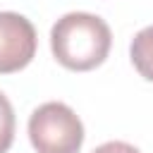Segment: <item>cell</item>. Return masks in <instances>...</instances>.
Masks as SVG:
<instances>
[{
  "label": "cell",
  "instance_id": "obj_1",
  "mask_svg": "<svg viewBox=\"0 0 153 153\" xmlns=\"http://www.w3.org/2000/svg\"><path fill=\"white\" fill-rule=\"evenodd\" d=\"M112 33L105 19L91 12H69L50 29V48L55 60L72 72H88L105 62Z\"/></svg>",
  "mask_w": 153,
  "mask_h": 153
},
{
  "label": "cell",
  "instance_id": "obj_4",
  "mask_svg": "<svg viewBox=\"0 0 153 153\" xmlns=\"http://www.w3.org/2000/svg\"><path fill=\"white\" fill-rule=\"evenodd\" d=\"M129 57H131V65L136 67V72L146 79V81H153V24L141 29L131 45H129Z\"/></svg>",
  "mask_w": 153,
  "mask_h": 153
},
{
  "label": "cell",
  "instance_id": "obj_6",
  "mask_svg": "<svg viewBox=\"0 0 153 153\" xmlns=\"http://www.w3.org/2000/svg\"><path fill=\"white\" fill-rule=\"evenodd\" d=\"M93 153H141V151L127 141H108V143L98 146Z\"/></svg>",
  "mask_w": 153,
  "mask_h": 153
},
{
  "label": "cell",
  "instance_id": "obj_3",
  "mask_svg": "<svg viewBox=\"0 0 153 153\" xmlns=\"http://www.w3.org/2000/svg\"><path fill=\"white\" fill-rule=\"evenodd\" d=\"M36 55V29L17 12H0V74L24 69Z\"/></svg>",
  "mask_w": 153,
  "mask_h": 153
},
{
  "label": "cell",
  "instance_id": "obj_2",
  "mask_svg": "<svg viewBox=\"0 0 153 153\" xmlns=\"http://www.w3.org/2000/svg\"><path fill=\"white\" fill-rule=\"evenodd\" d=\"M29 139L36 153H79L84 143V124L69 105L50 100L31 112Z\"/></svg>",
  "mask_w": 153,
  "mask_h": 153
},
{
  "label": "cell",
  "instance_id": "obj_5",
  "mask_svg": "<svg viewBox=\"0 0 153 153\" xmlns=\"http://www.w3.org/2000/svg\"><path fill=\"white\" fill-rule=\"evenodd\" d=\"M14 141V110L5 93H0V153H7Z\"/></svg>",
  "mask_w": 153,
  "mask_h": 153
}]
</instances>
